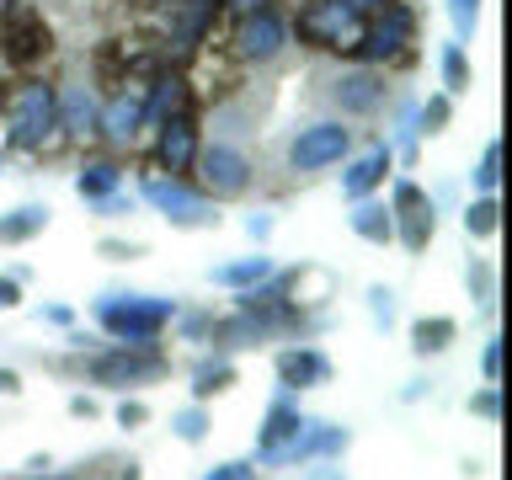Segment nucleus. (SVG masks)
<instances>
[{"mask_svg": "<svg viewBox=\"0 0 512 480\" xmlns=\"http://www.w3.org/2000/svg\"><path fill=\"white\" fill-rule=\"evenodd\" d=\"M176 310H182L176 299H155V294H107L91 304L96 326L128 347H160V331L176 320Z\"/></svg>", "mask_w": 512, "mask_h": 480, "instance_id": "f03ea898", "label": "nucleus"}, {"mask_svg": "<svg viewBox=\"0 0 512 480\" xmlns=\"http://www.w3.org/2000/svg\"><path fill=\"white\" fill-rule=\"evenodd\" d=\"M384 96H390V86H384L379 70H342L331 80V102L352 112V118H363V112H379Z\"/></svg>", "mask_w": 512, "mask_h": 480, "instance_id": "f8f14e48", "label": "nucleus"}, {"mask_svg": "<svg viewBox=\"0 0 512 480\" xmlns=\"http://www.w3.org/2000/svg\"><path fill=\"white\" fill-rule=\"evenodd\" d=\"M75 187L86 192V198H107V192L118 187V166H112V160H96V166L80 171V182H75Z\"/></svg>", "mask_w": 512, "mask_h": 480, "instance_id": "a878e982", "label": "nucleus"}, {"mask_svg": "<svg viewBox=\"0 0 512 480\" xmlns=\"http://www.w3.org/2000/svg\"><path fill=\"white\" fill-rule=\"evenodd\" d=\"M443 80H448V91H464V86H470V64H464L459 48H448V54H443Z\"/></svg>", "mask_w": 512, "mask_h": 480, "instance_id": "72a5a7b5", "label": "nucleus"}, {"mask_svg": "<svg viewBox=\"0 0 512 480\" xmlns=\"http://www.w3.org/2000/svg\"><path fill=\"white\" fill-rule=\"evenodd\" d=\"M352 448V432L342 422H304L299 443L288 448V464H315V459H342Z\"/></svg>", "mask_w": 512, "mask_h": 480, "instance_id": "4468645a", "label": "nucleus"}, {"mask_svg": "<svg viewBox=\"0 0 512 480\" xmlns=\"http://www.w3.org/2000/svg\"><path fill=\"white\" fill-rule=\"evenodd\" d=\"M102 256H112V262H134V256H144V246H134V240H102Z\"/></svg>", "mask_w": 512, "mask_h": 480, "instance_id": "4c0bfd02", "label": "nucleus"}, {"mask_svg": "<svg viewBox=\"0 0 512 480\" xmlns=\"http://www.w3.org/2000/svg\"><path fill=\"white\" fill-rule=\"evenodd\" d=\"M347 150H352V128L326 118V123H310V128H299V134H294V144H288V166H294V171H326Z\"/></svg>", "mask_w": 512, "mask_h": 480, "instance_id": "423d86ee", "label": "nucleus"}, {"mask_svg": "<svg viewBox=\"0 0 512 480\" xmlns=\"http://www.w3.org/2000/svg\"><path fill=\"white\" fill-rule=\"evenodd\" d=\"M214 310H176V331H182V342H208L214 336Z\"/></svg>", "mask_w": 512, "mask_h": 480, "instance_id": "bb28decb", "label": "nucleus"}, {"mask_svg": "<svg viewBox=\"0 0 512 480\" xmlns=\"http://www.w3.org/2000/svg\"><path fill=\"white\" fill-rule=\"evenodd\" d=\"M192 166H198V182L208 198H240L251 187V160L235 144H208V150H198Z\"/></svg>", "mask_w": 512, "mask_h": 480, "instance_id": "6e6552de", "label": "nucleus"}, {"mask_svg": "<svg viewBox=\"0 0 512 480\" xmlns=\"http://www.w3.org/2000/svg\"><path fill=\"white\" fill-rule=\"evenodd\" d=\"M27 480H86V475H64V470H32Z\"/></svg>", "mask_w": 512, "mask_h": 480, "instance_id": "49530a36", "label": "nucleus"}, {"mask_svg": "<svg viewBox=\"0 0 512 480\" xmlns=\"http://www.w3.org/2000/svg\"><path fill=\"white\" fill-rule=\"evenodd\" d=\"M6 38H11L6 54H11L16 64H32L38 54H48V27H43L38 11H16L11 27H6Z\"/></svg>", "mask_w": 512, "mask_h": 480, "instance_id": "a211bd4d", "label": "nucleus"}, {"mask_svg": "<svg viewBox=\"0 0 512 480\" xmlns=\"http://www.w3.org/2000/svg\"><path fill=\"white\" fill-rule=\"evenodd\" d=\"M262 470H256L251 459H224V464H214V470H203V480H256Z\"/></svg>", "mask_w": 512, "mask_h": 480, "instance_id": "473e14b6", "label": "nucleus"}, {"mask_svg": "<svg viewBox=\"0 0 512 480\" xmlns=\"http://www.w3.org/2000/svg\"><path fill=\"white\" fill-rule=\"evenodd\" d=\"M480 374H486V384L502 379V336H491L486 352H480Z\"/></svg>", "mask_w": 512, "mask_h": 480, "instance_id": "f704fd0d", "label": "nucleus"}, {"mask_svg": "<svg viewBox=\"0 0 512 480\" xmlns=\"http://www.w3.org/2000/svg\"><path fill=\"white\" fill-rule=\"evenodd\" d=\"M443 123H448V96H432L427 112H422V128L427 134H443Z\"/></svg>", "mask_w": 512, "mask_h": 480, "instance_id": "c9c22d12", "label": "nucleus"}, {"mask_svg": "<svg viewBox=\"0 0 512 480\" xmlns=\"http://www.w3.org/2000/svg\"><path fill=\"white\" fill-rule=\"evenodd\" d=\"M38 320H48V326H75V310L70 304H43Z\"/></svg>", "mask_w": 512, "mask_h": 480, "instance_id": "ea45409f", "label": "nucleus"}, {"mask_svg": "<svg viewBox=\"0 0 512 480\" xmlns=\"http://www.w3.org/2000/svg\"><path fill=\"white\" fill-rule=\"evenodd\" d=\"M304 480H347V475H342V470H336V464H331V459H315V470H310V475H304Z\"/></svg>", "mask_w": 512, "mask_h": 480, "instance_id": "37998d69", "label": "nucleus"}, {"mask_svg": "<svg viewBox=\"0 0 512 480\" xmlns=\"http://www.w3.org/2000/svg\"><path fill=\"white\" fill-rule=\"evenodd\" d=\"M230 6H235L240 16H246V11H256V6H267V0H230Z\"/></svg>", "mask_w": 512, "mask_h": 480, "instance_id": "09e8293b", "label": "nucleus"}, {"mask_svg": "<svg viewBox=\"0 0 512 480\" xmlns=\"http://www.w3.org/2000/svg\"><path fill=\"white\" fill-rule=\"evenodd\" d=\"M384 171H390V150H374V155H363L358 166H352L347 176H342V192L347 198H368L379 182H384Z\"/></svg>", "mask_w": 512, "mask_h": 480, "instance_id": "5701e85b", "label": "nucleus"}, {"mask_svg": "<svg viewBox=\"0 0 512 480\" xmlns=\"http://www.w3.org/2000/svg\"><path fill=\"white\" fill-rule=\"evenodd\" d=\"M352 230H358L368 246H384V240H395V219H390V208H384V203H358Z\"/></svg>", "mask_w": 512, "mask_h": 480, "instance_id": "393cba45", "label": "nucleus"}, {"mask_svg": "<svg viewBox=\"0 0 512 480\" xmlns=\"http://www.w3.org/2000/svg\"><path fill=\"white\" fill-rule=\"evenodd\" d=\"M118 480H144V464H139V459H128L123 470H118Z\"/></svg>", "mask_w": 512, "mask_h": 480, "instance_id": "de8ad7c7", "label": "nucleus"}, {"mask_svg": "<svg viewBox=\"0 0 512 480\" xmlns=\"http://www.w3.org/2000/svg\"><path fill=\"white\" fill-rule=\"evenodd\" d=\"M368 315H374V326L379 331H390L395 326V294H390V288H368Z\"/></svg>", "mask_w": 512, "mask_h": 480, "instance_id": "2f4dec72", "label": "nucleus"}, {"mask_svg": "<svg viewBox=\"0 0 512 480\" xmlns=\"http://www.w3.org/2000/svg\"><path fill=\"white\" fill-rule=\"evenodd\" d=\"M192 160H198V128H192L187 112H171V118L160 123V166L192 171Z\"/></svg>", "mask_w": 512, "mask_h": 480, "instance_id": "2eb2a0df", "label": "nucleus"}, {"mask_svg": "<svg viewBox=\"0 0 512 480\" xmlns=\"http://www.w3.org/2000/svg\"><path fill=\"white\" fill-rule=\"evenodd\" d=\"M390 219H395V235L400 246H406L411 256L427 251V240L438 235V214H432V198L416 182H400L395 187V203H390Z\"/></svg>", "mask_w": 512, "mask_h": 480, "instance_id": "0eeeda50", "label": "nucleus"}, {"mask_svg": "<svg viewBox=\"0 0 512 480\" xmlns=\"http://www.w3.org/2000/svg\"><path fill=\"white\" fill-rule=\"evenodd\" d=\"M310 416L299 411V400L294 395H272L267 400V411H262V427H256V470H283L288 464V448L299 443V432Z\"/></svg>", "mask_w": 512, "mask_h": 480, "instance_id": "7ed1b4c3", "label": "nucleus"}, {"mask_svg": "<svg viewBox=\"0 0 512 480\" xmlns=\"http://www.w3.org/2000/svg\"><path fill=\"white\" fill-rule=\"evenodd\" d=\"M208 427H214V416H208L203 400H187V406L171 411V438L187 443V448H198V443L208 438Z\"/></svg>", "mask_w": 512, "mask_h": 480, "instance_id": "4be33fe9", "label": "nucleus"}, {"mask_svg": "<svg viewBox=\"0 0 512 480\" xmlns=\"http://www.w3.org/2000/svg\"><path fill=\"white\" fill-rule=\"evenodd\" d=\"M475 11H480L475 0H454V22H459V32H470V27H475Z\"/></svg>", "mask_w": 512, "mask_h": 480, "instance_id": "79ce46f5", "label": "nucleus"}, {"mask_svg": "<svg viewBox=\"0 0 512 480\" xmlns=\"http://www.w3.org/2000/svg\"><path fill=\"white\" fill-rule=\"evenodd\" d=\"M454 336H459L454 315H422L411 326V352H416V358H443V352L454 347Z\"/></svg>", "mask_w": 512, "mask_h": 480, "instance_id": "6ab92c4d", "label": "nucleus"}, {"mask_svg": "<svg viewBox=\"0 0 512 480\" xmlns=\"http://www.w3.org/2000/svg\"><path fill=\"white\" fill-rule=\"evenodd\" d=\"M411 32H416V16H411L406 6H384L379 22L363 27L358 48H363L368 64H384V59H400V54H406V48H411Z\"/></svg>", "mask_w": 512, "mask_h": 480, "instance_id": "9b49d317", "label": "nucleus"}, {"mask_svg": "<svg viewBox=\"0 0 512 480\" xmlns=\"http://www.w3.org/2000/svg\"><path fill=\"white\" fill-rule=\"evenodd\" d=\"M470 416H480V422H502V390H496V384H486V390H475L470 395Z\"/></svg>", "mask_w": 512, "mask_h": 480, "instance_id": "7c9ffc66", "label": "nucleus"}, {"mask_svg": "<svg viewBox=\"0 0 512 480\" xmlns=\"http://www.w3.org/2000/svg\"><path fill=\"white\" fill-rule=\"evenodd\" d=\"M59 128V96L54 86H43V80H27L22 91H16L11 102V144L16 150H38V144Z\"/></svg>", "mask_w": 512, "mask_h": 480, "instance_id": "39448f33", "label": "nucleus"}, {"mask_svg": "<svg viewBox=\"0 0 512 480\" xmlns=\"http://www.w3.org/2000/svg\"><path fill=\"white\" fill-rule=\"evenodd\" d=\"M464 283H470V294H475L480 310H491V304H496V272H491V262H470Z\"/></svg>", "mask_w": 512, "mask_h": 480, "instance_id": "cd10ccee", "label": "nucleus"}, {"mask_svg": "<svg viewBox=\"0 0 512 480\" xmlns=\"http://www.w3.org/2000/svg\"><path fill=\"white\" fill-rule=\"evenodd\" d=\"M288 48V22L272 6H256L240 16V32H235V54L246 64H272Z\"/></svg>", "mask_w": 512, "mask_h": 480, "instance_id": "9d476101", "label": "nucleus"}, {"mask_svg": "<svg viewBox=\"0 0 512 480\" xmlns=\"http://www.w3.org/2000/svg\"><path fill=\"white\" fill-rule=\"evenodd\" d=\"M16 304H22V278L6 272V278H0V310H16Z\"/></svg>", "mask_w": 512, "mask_h": 480, "instance_id": "58836bf2", "label": "nucleus"}, {"mask_svg": "<svg viewBox=\"0 0 512 480\" xmlns=\"http://www.w3.org/2000/svg\"><path fill=\"white\" fill-rule=\"evenodd\" d=\"M38 230H48V208H16V214H0V246H22Z\"/></svg>", "mask_w": 512, "mask_h": 480, "instance_id": "b1692460", "label": "nucleus"}, {"mask_svg": "<svg viewBox=\"0 0 512 480\" xmlns=\"http://www.w3.org/2000/svg\"><path fill=\"white\" fill-rule=\"evenodd\" d=\"M144 198H150L171 224H182V230H198V224L214 219V208H208L192 187H182V182H150V187H144Z\"/></svg>", "mask_w": 512, "mask_h": 480, "instance_id": "ddd939ff", "label": "nucleus"}, {"mask_svg": "<svg viewBox=\"0 0 512 480\" xmlns=\"http://www.w3.org/2000/svg\"><path fill=\"white\" fill-rule=\"evenodd\" d=\"M112 422H118L123 432H139L144 422H150V406H144L139 395H123L118 406H112Z\"/></svg>", "mask_w": 512, "mask_h": 480, "instance_id": "c756f323", "label": "nucleus"}, {"mask_svg": "<svg viewBox=\"0 0 512 480\" xmlns=\"http://www.w3.org/2000/svg\"><path fill=\"white\" fill-rule=\"evenodd\" d=\"M347 6L368 16V11H384V6H395V0H347Z\"/></svg>", "mask_w": 512, "mask_h": 480, "instance_id": "a18cd8bd", "label": "nucleus"}, {"mask_svg": "<svg viewBox=\"0 0 512 480\" xmlns=\"http://www.w3.org/2000/svg\"><path fill=\"white\" fill-rule=\"evenodd\" d=\"M272 374H278V390L283 395H304V390L331 384L336 368H331V358L315 342H294V347H283L278 358H272Z\"/></svg>", "mask_w": 512, "mask_h": 480, "instance_id": "1a4fd4ad", "label": "nucleus"}, {"mask_svg": "<svg viewBox=\"0 0 512 480\" xmlns=\"http://www.w3.org/2000/svg\"><path fill=\"white\" fill-rule=\"evenodd\" d=\"M64 374L96 384V390H118V395H134L144 384H160L171 374V358L160 347H128V342H96L86 352H75L70 363H54Z\"/></svg>", "mask_w": 512, "mask_h": 480, "instance_id": "f257e3e1", "label": "nucleus"}, {"mask_svg": "<svg viewBox=\"0 0 512 480\" xmlns=\"http://www.w3.org/2000/svg\"><path fill=\"white\" fill-rule=\"evenodd\" d=\"M363 27V11H352L347 0H310L299 11V38L310 48H358Z\"/></svg>", "mask_w": 512, "mask_h": 480, "instance_id": "20e7f679", "label": "nucleus"}, {"mask_svg": "<svg viewBox=\"0 0 512 480\" xmlns=\"http://www.w3.org/2000/svg\"><path fill=\"white\" fill-rule=\"evenodd\" d=\"M96 118H102V107H96V96L86 86H70L59 96V128H70V134H96Z\"/></svg>", "mask_w": 512, "mask_h": 480, "instance_id": "aec40b11", "label": "nucleus"}, {"mask_svg": "<svg viewBox=\"0 0 512 480\" xmlns=\"http://www.w3.org/2000/svg\"><path fill=\"white\" fill-rule=\"evenodd\" d=\"M464 230H470V235H480V240H486V235H496V198H491V192H486L480 203H470V208H464Z\"/></svg>", "mask_w": 512, "mask_h": 480, "instance_id": "c85d7f7f", "label": "nucleus"}, {"mask_svg": "<svg viewBox=\"0 0 512 480\" xmlns=\"http://www.w3.org/2000/svg\"><path fill=\"white\" fill-rule=\"evenodd\" d=\"M475 187H480V192H491V187H496V144H486V155H480Z\"/></svg>", "mask_w": 512, "mask_h": 480, "instance_id": "e433bc0d", "label": "nucleus"}, {"mask_svg": "<svg viewBox=\"0 0 512 480\" xmlns=\"http://www.w3.org/2000/svg\"><path fill=\"white\" fill-rule=\"evenodd\" d=\"M235 358L230 352H208V358H198L192 363V400H214V395H224V390H235Z\"/></svg>", "mask_w": 512, "mask_h": 480, "instance_id": "f3484780", "label": "nucleus"}, {"mask_svg": "<svg viewBox=\"0 0 512 480\" xmlns=\"http://www.w3.org/2000/svg\"><path fill=\"white\" fill-rule=\"evenodd\" d=\"M96 411H102V406H96L91 395H70V416H75V422H91Z\"/></svg>", "mask_w": 512, "mask_h": 480, "instance_id": "a19ab883", "label": "nucleus"}, {"mask_svg": "<svg viewBox=\"0 0 512 480\" xmlns=\"http://www.w3.org/2000/svg\"><path fill=\"white\" fill-rule=\"evenodd\" d=\"M0 395H22V374L16 368H0Z\"/></svg>", "mask_w": 512, "mask_h": 480, "instance_id": "c03bdc74", "label": "nucleus"}, {"mask_svg": "<svg viewBox=\"0 0 512 480\" xmlns=\"http://www.w3.org/2000/svg\"><path fill=\"white\" fill-rule=\"evenodd\" d=\"M139 123H144V102H139L134 91L112 96V102L102 107V118H96V128H102L112 144H134L139 139Z\"/></svg>", "mask_w": 512, "mask_h": 480, "instance_id": "dca6fc26", "label": "nucleus"}, {"mask_svg": "<svg viewBox=\"0 0 512 480\" xmlns=\"http://www.w3.org/2000/svg\"><path fill=\"white\" fill-rule=\"evenodd\" d=\"M272 272H278V267H272L267 256H240V262H224V267H214L208 278H214L219 288H235V294H246V288L267 283Z\"/></svg>", "mask_w": 512, "mask_h": 480, "instance_id": "412c9836", "label": "nucleus"}]
</instances>
